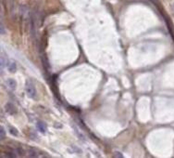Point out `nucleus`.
Returning a JSON list of instances; mask_svg holds the SVG:
<instances>
[{
	"instance_id": "6",
	"label": "nucleus",
	"mask_w": 174,
	"mask_h": 158,
	"mask_svg": "<svg viewBox=\"0 0 174 158\" xmlns=\"http://www.w3.org/2000/svg\"><path fill=\"white\" fill-rule=\"evenodd\" d=\"M28 155L30 157H38V154H37V152L33 150V149H30L28 151Z\"/></svg>"
},
{
	"instance_id": "2",
	"label": "nucleus",
	"mask_w": 174,
	"mask_h": 158,
	"mask_svg": "<svg viewBox=\"0 0 174 158\" xmlns=\"http://www.w3.org/2000/svg\"><path fill=\"white\" fill-rule=\"evenodd\" d=\"M6 112H7L8 113L11 114V115H13L17 113V110H16V108L13 104H11V103H7L6 104Z\"/></svg>"
},
{
	"instance_id": "4",
	"label": "nucleus",
	"mask_w": 174,
	"mask_h": 158,
	"mask_svg": "<svg viewBox=\"0 0 174 158\" xmlns=\"http://www.w3.org/2000/svg\"><path fill=\"white\" fill-rule=\"evenodd\" d=\"M36 126H37L38 130H39L41 133H43V134H45V133H46V131H47V126H46V125H45L44 122H37Z\"/></svg>"
},
{
	"instance_id": "8",
	"label": "nucleus",
	"mask_w": 174,
	"mask_h": 158,
	"mask_svg": "<svg viewBox=\"0 0 174 158\" xmlns=\"http://www.w3.org/2000/svg\"><path fill=\"white\" fill-rule=\"evenodd\" d=\"M5 136H6V131H5V129L3 126L0 127V139L1 141H3V139H5Z\"/></svg>"
},
{
	"instance_id": "3",
	"label": "nucleus",
	"mask_w": 174,
	"mask_h": 158,
	"mask_svg": "<svg viewBox=\"0 0 174 158\" xmlns=\"http://www.w3.org/2000/svg\"><path fill=\"white\" fill-rule=\"evenodd\" d=\"M6 85H7L8 88H10L11 90H15L16 87H17V82L14 80V79L9 78V79H8L7 81H6Z\"/></svg>"
},
{
	"instance_id": "1",
	"label": "nucleus",
	"mask_w": 174,
	"mask_h": 158,
	"mask_svg": "<svg viewBox=\"0 0 174 158\" xmlns=\"http://www.w3.org/2000/svg\"><path fill=\"white\" fill-rule=\"evenodd\" d=\"M26 93H27V96L29 98L31 99H34L35 96H36V90H35L33 85L32 84H27L26 86Z\"/></svg>"
},
{
	"instance_id": "5",
	"label": "nucleus",
	"mask_w": 174,
	"mask_h": 158,
	"mask_svg": "<svg viewBox=\"0 0 174 158\" xmlns=\"http://www.w3.org/2000/svg\"><path fill=\"white\" fill-rule=\"evenodd\" d=\"M16 69H17V65H16L15 62H13V60H9L8 62V70L10 73H15Z\"/></svg>"
},
{
	"instance_id": "9",
	"label": "nucleus",
	"mask_w": 174,
	"mask_h": 158,
	"mask_svg": "<svg viewBox=\"0 0 174 158\" xmlns=\"http://www.w3.org/2000/svg\"><path fill=\"white\" fill-rule=\"evenodd\" d=\"M114 156H115V157H121V158H122V157H123V155H122L121 153H119V152H116L115 154H114Z\"/></svg>"
},
{
	"instance_id": "7",
	"label": "nucleus",
	"mask_w": 174,
	"mask_h": 158,
	"mask_svg": "<svg viewBox=\"0 0 174 158\" xmlns=\"http://www.w3.org/2000/svg\"><path fill=\"white\" fill-rule=\"evenodd\" d=\"M9 132H10V134L13 135V136H18V135H19V132H18L17 129H15V127H12V126L9 127Z\"/></svg>"
}]
</instances>
